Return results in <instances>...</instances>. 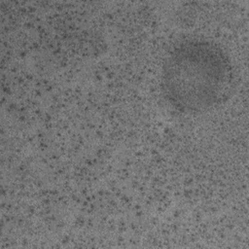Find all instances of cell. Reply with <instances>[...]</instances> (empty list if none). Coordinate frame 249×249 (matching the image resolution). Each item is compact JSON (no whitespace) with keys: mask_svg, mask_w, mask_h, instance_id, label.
<instances>
[{"mask_svg":"<svg viewBox=\"0 0 249 249\" xmlns=\"http://www.w3.org/2000/svg\"><path fill=\"white\" fill-rule=\"evenodd\" d=\"M231 70V61L218 44L202 38L184 39L170 49L163 60L161 92L175 111L201 113L223 95Z\"/></svg>","mask_w":249,"mask_h":249,"instance_id":"6da1fadb","label":"cell"}]
</instances>
